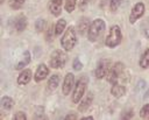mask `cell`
Listing matches in <instances>:
<instances>
[{
	"mask_svg": "<svg viewBox=\"0 0 149 120\" xmlns=\"http://www.w3.org/2000/svg\"><path fill=\"white\" fill-rule=\"evenodd\" d=\"M87 3H88V0H79V8H80L81 10L85 9L86 6H87Z\"/></svg>",
	"mask_w": 149,
	"mask_h": 120,
	"instance_id": "4dcf8cb0",
	"label": "cell"
},
{
	"mask_svg": "<svg viewBox=\"0 0 149 120\" xmlns=\"http://www.w3.org/2000/svg\"><path fill=\"white\" fill-rule=\"evenodd\" d=\"M121 2H122V0H109V8H111V10L115 12L119 8V6L121 5Z\"/></svg>",
	"mask_w": 149,
	"mask_h": 120,
	"instance_id": "484cf974",
	"label": "cell"
},
{
	"mask_svg": "<svg viewBox=\"0 0 149 120\" xmlns=\"http://www.w3.org/2000/svg\"><path fill=\"white\" fill-rule=\"evenodd\" d=\"M45 27H47V21H45L44 19H38V20L35 22V30L38 31V33L43 31V30L45 29Z\"/></svg>",
	"mask_w": 149,
	"mask_h": 120,
	"instance_id": "7402d4cb",
	"label": "cell"
},
{
	"mask_svg": "<svg viewBox=\"0 0 149 120\" xmlns=\"http://www.w3.org/2000/svg\"><path fill=\"white\" fill-rule=\"evenodd\" d=\"M106 28V23L102 19H95L93 20V22L90 24L88 30H87V37L91 42L97 41V38L100 36L101 33H104Z\"/></svg>",
	"mask_w": 149,
	"mask_h": 120,
	"instance_id": "3957f363",
	"label": "cell"
},
{
	"mask_svg": "<svg viewBox=\"0 0 149 120\" xmlns=\"http://www.w3.org/2000/svg\"><path fill=\"white\" fill-rule=\"evenodd\" d=\"M144 10H146L144 5H143L142 2H136V3L133 6L132 10H130V14H129V22H130L132 24L135 23V22L144 14Z\"/></svg>",
	"mask_w": 149,
	"mask_h": 120,
	"instance_id": "ba28073f",
	"label": "cell"
},
{
	"mask_svg": "<svg viewBox=\"0 0 149 120\" xmlns=\"http://www.w3.org/2000/svg\"><path fill=\"white\" fill-rule=\"evenodd\" d=\"M125 70V65L120 62H116L114 65H112L106 75V80L111 84H115L118 83V80L120 79V77L122 76Z\"/></svg>",
	"mask_w": 149,
	"mask_h": 120,
	"instance_id": "5b68a950",
	"label": "cell"
},
{
	"mask_svg": "<svg viewBox=\"0 0 149 120\" xmlns=\"http://www.w3.org/2000/svg\"><path fill=\"white\" fill-rule=\"evenodd\" d=\"M77 1L78 0H65V10L68 13H72L74 10V8H76Z\"/></svg>",
	"mask_w": 149,
	"mask_h": 120,
	"instance_id": "603a6c76",
	"label": "cell"
},
{
	"mask_svg": "<svg viewBox=\"0 0 149 120\" xmlns=\"http://www.w3.org/2000/svg\"><path fill=\"white\" fill-rule=\"evenodd\" d=\"M65 27H66V21L64 19H59L55 24V35L59 36L65 30Z\"/></svg>",
	"mask_w": 149,
	"mask_h": 120,
	"instance_id": "d6986e66",
	"label": "cell"
},
{
	"mask_svg": "<svg viewBox=\"0 0 149 120\" xmlns=\"http://www.w3.org/2000/svg\"><path fill=\"white\" fill-rule=\"evenodd\" d=\"M31 76H33L31 70H30V69H24V70L19 75L16 82H17L19 85H26V84H28V83L30 82Z\"/></svg>",
	"mask_w": 149,
	"mask_h": 120,
	"instance_id": "5bb4252c",
	"label": "cell"
},
{
	"mask_svg": "<svg viewBox=\"0 0 149 120\" xmlns=\"http://www.w3.org/2000/svg\"><path fill=\"white\" fill-rule=\"evenodd\" d=\"M30 63V54L29 51H24L23 52V56H22V61L19 62L16 65H15V69L16 70H20V69H23L26 65H28Z\"/></svg>",
	"mask_w": 149,
	"mask_h": 120,
	"instance_id": "ac0fdd59",
	"label": "cell"
},
{
	"mask_svg": "<svg viewBox=\"0 0 149 120\" xmlns=\"http://www.w3.org/2000/svg\"><path fill=\"white\" fill-rule=\"evenodd\" d=\"M26 0H9V7L13 9H20L24 5Z\"/></svg>",
	"mask_w": 149,
	"mask_h": 120,
	"instance_id": "cb8c5ba5",
	"label": "cell"
},
{
	"mask_svg": "<svg viewBox=\"0 0 149 120\" xmlns=\"http://www.w3.org/2000/svg\"><path fill=\"white\" fill-rule=\"evenodd\" d=\"M48 75H49V68H48L45 64L41 63V64L37 66L36 71H35L34 80H35L36 83L42 82V80H44V79L47 78V76H48Z\"/></svg>",
	"mask_w": 149,
	"mask_h": 120,
	"instance_id": "8fae6325",
	"label": "cell"
},
{
	"mask_svg": "<svg viewBox=\"0 0 149 120\" xmlns=\"http://www.w3.org/2000/svg\"><path fill=\"white\" fill-rule=\"evenodd\" d=\"M27 23H28L27 17L23 14H19L13 21V27L17 33H21L27 28Z\"/></svg>",
	"mask_w": 149,
	"mask_h": 120,
	"instance_id": "30bf717a",
	"label": "cell"
},
{
	"mask_svg": "<svg viewBox=\"0 0 149 120\" xmlns=\"http://www.w3.org/2000/svg\"><path fill=\"white\" fill-rule=\"evenodd\" d=\"M148 114H149V104H144L143 107L140 110V117L144 118V117H147Z\"/></svg>",
	"mask_w": 149,
	"mask_h": 120,
	"instance_id": "83f0119b",
	"label": "cell"
},
{
	"mask_svg": "<svg viewBox=\"0 0 149 120\" xmlns=\"http://www.w3.org/2000/svg\"><path fill=\"white\" fill-rule=\"evenodd\" d=\"M81 120H93V117H84Z\"/></svg>",
	"mask_w": 149,
	"mask_h": 120,
	"instance_id": "d6a6232c",
	"label": "cell"
},
{
	"mask_svg": "<svg viewBox=\"0 0 149 120\" xmlns=\"http://www.w3.org/2000/svg\"><path fill=\"white\" fill-rule=\"evenodd\" d=\"M54 36H56V35H55V26H50L49 29H47V33H45V40L49 41V42H51L52 38H54Z\"/></svg>",
	"mask_w": 149,
	"mask_h": 120,
	"instance_id": "d4e9b609",
	"label": "cell"
},
{
	"mask_svg": "<svg viewBox=\"0 0 149 120\" xmlns=\"http://www.w3.org/2000/svg\"><path fill=\"white\" fill-rule=\"evenodd\" d=\"M77 44V35H76V29L70 26L68 29H65L64 35L61 38V45L64 50L70 51L72 48Z\"/></svg>",
	"mask_w": 149,
	"mask_h": 120,
	"instance_id": "7a4b0ae2",
	"label": "cell"
},
{
	"mask_svg": "<svg viewBox=\"0 0 149 120\" xmlns=\"http://www.w3.org/2000/svg\"><path fill=\"white\" fill-rule=\"evenodd\" d=\"M148 97H149V90H148V91L146 92V94H144V97H143V98H144V99H147Z\"/></svg>",
	"mask_w": 149,
	"mask_h": 120,
	"instance_id": "836d02e7",
	"label": "cell"
},
{
	"mask_svg": "<svg viewBox=\"0 0 149 120\" xmlns=\"http://www.w3.org/2000/svg\"><path fill=\"white\" fill-rule=\"evenodd\" d=\"M88 83V78L86 76H81L73 86V91H72V97H71V101L73 104H78L80 101V99L84 97L85 91H86V86Z\"/></svg>",
	"mask_w": 149,
	"mask_h": 120,
	"instance_id": "6da1fadb",
	"label": "cell"
},
{
	"mask_svg": "<svg viewBox=\"0 0 149 120\" xmlns=\"http://www.w3.org/2000/svg\"><path fill=\"white\" fill-rule=\"evenodd\" d=\"M139 64L142 69H149V49H146L143 54L141 55V58L139 61Z\"/></svg>",
	"mask_w": 149,
	"mask_h": 120,
	"instance_id": "e0dca14e",
	"label": "cell"
},
{
	"mask_svg": "<svg viewBox=\"0 0 149 120\" xmlns=\"http://www.w3.org/2000/svg\"><path fill=\"white\" fill-rule=\"evenodd\" d=\"M0 104H1V107H2L3 110H10V108L14 106V100H13L10 97H8V96H3V97L1 98Z\"/></svg>",
	"mask_w": 149,
	"mask_h": 120,
	"instance_id": "44dd1931",
	"label": "cell"
},
{
	"mask_svg": "<svg viewBox=\"0 0 149 120\" xmlns=\"http://www.w3.org/2000/svg\"><path fill=\"white\" fill-rule=\"evenodd\" d=\"M62 2L63 0H50L49 10L54 16H59L62 13Z\"/></svg>",
	"mask_w": 149,
	"mask_h": 120,
	"instance_id": "4fadbf2b",
	"label": "cell"
},
{
	"mask_svg": "<svg viewBox=\"0 0 149 120\" xmlns=\"http://www.w3.org/2000/svg\"><path fill=\"white\" fill-rule=\"evenodd\" d=\"M73 86H74V76H73V73L68 72L63 80V86H62L63 94L68 96L71 92V90H73Z\"/></svg>",
	"mask_w": 149,
	"mask_h": 120,
	"instance_id": "9c48e42d",
	"label": "cell"
},
{
	"mask_svg": "<svg viewBox=\"0 0 149 120\" xmlns=\"http://www.w3.org/2000/svg\"><path fill=\"white\" fill-rule=\"evenodd\" d=\"M92 101H93V94H92V92H87L86 96L80 99V101H79L80 104L78 105V111L79 112H85L91 106Z\"/></svg>",
	"mask_w": 149,
	"mask_h": 120,
	"instance_id": "7c38bea8",
	"label": "cell"
},
{
	"mask_svg": "<svg viewBox=\"0 0 149 120\" xmlns=\"http://www.w3.org/2000/svg\"><path fill=\"white\" fill-rule=\"evenodd\" d=\"M13 119L14 120H27V115L24 112H17V113H15Z\"/></svg>",
	"mask_w": 149,
	"mask_h": 120,
	"instance_id": "f546056e",
	"label": "cell"
},
{
	"mask_svg": "<svg viewBox=\"0 0 149 120\" xmlns=\"http://www.w3.org/2000/svg\"><path fill=\"white\" fill-rule=\"evenodd\" d=\"M133 115H134V111L133 110H128V111L123 112L120 115V119H130V118H133Z\"/></svg>",
	"mask_w": 149,
	"mask_h": 120,
	"instance_id": "f1b7e54d",
	"label": "cell"
},
{
	"mask_svg": "<svg viewBox=\"0 0 149 120\" xmlns=\"http://www.w3.org/2000/svg\"><path fill=\"white\" fill-rule=\"evenodd\" d=\"M112 66V62L109 59H100L97 64V68H95V77L98 79H101L102 77H106L109 68Z\"/></svg>",
	"mask_w": 149,
	"mask_h": 120,
	"instance_id": "52a82bcc",
	"label": "cell"
},
{
	"mask_svg": "<svg viewBox=\"0 0 149 120\" xmlns=\"http://www.w3.org/2000/svg\"><path fill=\"white\" fill-rule=\"evenodd\" d=\"M3 1H5V0H0V2H1V3H3Z\"/></svg>",
	"mask_w": 149,
	"mask_h": 120,
	"instance_id": "e575fe53",
	"label": "cell"
},
{
	"mask_svg": "<svg viewBox=\"0 0 149 120\" xmlns=\"http://www.w3.org/2000/svg\"><path fill=\"white\" fill-rule=\"evenodd\" d=\"M78 117H77V114L76 113H71V114H68V115H65V118L64 119H66V120H69V119H77Z\"/></svg>",
	"mask_w": 149,
	"mask_h": 120,
	"instance_id": "1f68e13d",
	"label": "cell"
},
{
	"mask_svg": "<svg viewBox=\"0 0 149 120\" xmlns=\"http://www.w3.org/2000/svg\"><path fill=\"white\" fill-rule=\"evenodd\" d=\"M122 41V34H121V29L119 26L114 24L111 27L108 35L105 40V44L108 48H115L116 45H119Z\"/></svg>",
	"mask_w": 149,
	"mask_h": 120,
	"instance_id": "277c9868",
	"label": "cell"
},
{
	"mask_svg": "<svg viewBox=\"0 0 149 120\" xmlns=\"http://www.w3.org/2000/svg\"><path fill=\"white\" fill-rule=\"evenodd\" d=\"M111 93H112L113 97L120 98V97H122L126 93V87L123 85L119 84V83H115V84H113V86L111 89Z\"/></svg>",
	"mask_w": 149,
	"mask_h": 120,
	"instance_id": "9a60e30c",
	"label": "cell"
},
{
	"mask_svg": "<svg viewBox=\"0 0 149 120\" xmlns=\"http://www.w3.org/2000/svg\"><path fill=\"white\" fill-rule=\"evenodd\" d=\"M68 61V56L65 55L64 51L62 50H55L51 56H50V61H49V65L52 69H61L64 66V64Z\"/></svg>",
	"mask_w": 149,
	"mask_h": 120,
	"instance_id": "8992f818",
	"label": "cell"
},
{
	"mask_svg": "<svg viewBox=\"0 0 149 120\" xmlns=\"http://www.w3.org/2000/svg\"><path fill=\"white\" fill-rule=\"evenodd\" d=\"M59 80H61V78H59L58 75L50 76V78L48 80V87H49V90H56L58 87V85H59Z\"/></svg>",
	"mask_w": 149,
	"mask_h": 120,
	"instance_id": "ffe728a7",
	"label": "cell"
},
{
	"mask_svg": "<svg viewBox=\"0 0 149 120\" xmlns=\"http://www.w3.org/2000/svg\"><path fill=\"white\" fill-rule=\"evenodd\" d=\"M72 68H73V70H76V71H80V70H81V68H83V64H81V62L79 61V58H78V57H76V58L73 59V63H72Z\"/></svg>",
	"mask_w": 149,
	"mask_h": 120,
	"instance_id": "4316f807",
	"label": "cell"
},
{
	"mask_svg": "<svg viewBox=\"0 0 149 120\" xmlns=\"http://www.w3.org/2000/svg\"><path fill=\"white\" fill-rule=\"evenodd\" d=\"M88 20L87 17H81L79 21H78V24H77V31L79 33V35H84V33L86 30H88Z\"/></svg>",
	"mask_w": 149,
	"mask_h": 120,
	"instance_id": "2e32d148",
	"label": "cell"
}]
</instances>
